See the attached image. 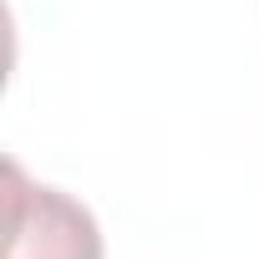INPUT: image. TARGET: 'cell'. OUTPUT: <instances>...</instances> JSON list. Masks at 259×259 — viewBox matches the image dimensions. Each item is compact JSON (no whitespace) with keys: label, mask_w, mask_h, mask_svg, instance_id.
<instances>
[{"label":"cell","mask_w":259,"mask_h":259,"mask_svg":"<svg viewBox=\"0 0 259 259\" xmlns=\"http://www.w3.org/2000/svg\"><path fill=\"white\" fill-rule=\"evenodd\" d=\"M6 259H102V229L87 203L51 183H31L6 163Z\"/></svg>","instance_id":"6da1fadb"}]
</instances>
